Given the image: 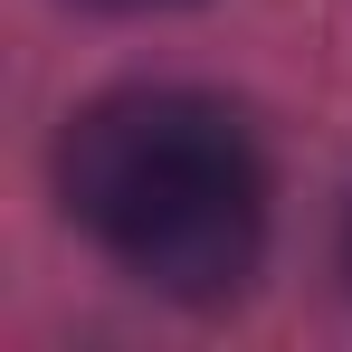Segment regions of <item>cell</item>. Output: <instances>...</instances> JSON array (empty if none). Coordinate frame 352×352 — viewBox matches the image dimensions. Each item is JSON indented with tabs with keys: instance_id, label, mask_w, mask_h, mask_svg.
<instances>
[{
	"instance_id": "6da1fadb",
	"label": "cell",
	"mask_w": 352,
	"mask_h": 352,
	"mask_svg": "<svg viewBox=\"0 0 352 352\" xmlns=\"http://www.w3.org/2000/svg\"><path fill=\"white\" fill-rule=\"evenodd\" d=\"M58 190L76 229L124 276L181 305H219L257 276L267 248V172L219 96L190 86H124L67 124Z\"/></svg>"
},
{
	"instance_id": "7a4b0ae2",
	"label": "cell",
	"mask_w": 352,
	"mask_h": 352,
	"mask_svg": "<svg viewBox=\"0 0 352 352\" xmlns=\"http://www.w3.org/2000/svg\"><path fill=\"white\" fill-rule=\"evenodd\" d=\"M96 10H181V0H96Z\"/></svg>"
},
{
	"instance_id": "3957f363",
	"label": "cell",
	"mask_w": 352,
	"mask_h": 352,
	"mask_svg": "<svg viewBox=\"0 0 352 352\" xmlns=\"http://www.w3.org/2000/svg\"><path fill=\"white\" fill-rule=\"evenodd\" d=\"M343 267H352V229H343Z\"/></svg>"
}]
</instances>
